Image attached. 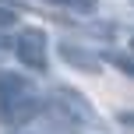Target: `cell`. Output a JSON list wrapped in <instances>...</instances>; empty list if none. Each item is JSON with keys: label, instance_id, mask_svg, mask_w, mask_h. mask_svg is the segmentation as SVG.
<instances>
[{"label": "cell", "instance_id": "obj_7", "mask_svg": "<svg viewBox=\"0 0 134 134\" xmlns=\"http://www.w3.org/2000/svg\"><path fill=\"white\" fill-rule=\"evenodd\" d=\"M131 46H134V39H131Z\"/></svg>", "mask_w": 134, "mask_h": 134}, {"label": "cell", "instance_id": "obj_2", "mask_svg": "<svg viewBox=\"0 0 134 134\" xmlns=\"http://www.w3.org/2000/svg\"><path fill=\"white\" fill-rule=\"evenodd\" d=\"M14 57L32 71H46L49 67V39L42 28H21L14 39Z\"/></svg>", "mask_w": 134, "mask_h": 134}, {"label": "cell", "instance_id": "obj_3", "mask_svg": "<svg viewBox=\"0 0 134 134\" xmlns=\"http://www.w3.org/2000/svg\"><path fill=\"white\" fill-rule=\"evenodd\" d=\"M60 57H64L67 67H78V71H85V74H99L102 71L99 57H95L92 49H85V46H74V42H60Z\"/></svg>", "mask_w": 134, "mask_h": 134}, {"label": "cell", "instance_id": "obj_1", "mask_svg": "<svg viewBox=\"0 0 134 134\" xmlns=\"http://www.w3.org/2000/svg\"><path fill=\"white\" fill-rule=\"evenodd\" d=\"M39 109H46L39 88L21 74H0V124L4 127H25L39 116Z\"/></svg>", "mask_w": 134, "mask_h": 134}, {"label": "cell", "instance_id": "obj_4", "mask_svg": "<svg viewBox=\"0 0 134 134\" xmlns=\"http://www.w3.org/2000/svg\"><path fill=\"white\" fill-rule=\"evenodd\" d=\"M57 7H67V11H81V14H92L95 11V0H49Z\"/></svg>", "mask_w": 134, "mask_h": 134}, {"label": "cell", "instance_id": "obj_5", "mask_svg": "<svg viewBox=\"0 0 134 134\" xmlns=\"http://www.w3.org/2000/svg\"><path fill=\"white\" fill-rule=\"evenodd\" d=\"M109 60H113L116 67H120V71H124V74H131V78H134V64H131V60H124V57H120V53H109Z\"/></svg>", "mask_w": 134, "mask_h": 134}, {"label": "cell", "instance_id": "obj_6", "mask_svg": "<svg viewBox=\"0 0 134 134\" xmlns=\"http://www.w3.org/2000/svg\"><path fill=\"white\" fill-rule=\"evenodd\" d=\"M4 25H14V11H7V7H0V28Z\"/></svg>", "mask_w": 134, "mask_h": 134}]
</instances>
